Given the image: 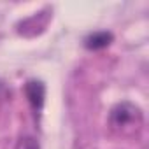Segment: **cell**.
Masks as SVG:
<instances>
[{
    "label": "cell",
    "mask_w": 149,
    "mask_h": 149,
    "mask_svg": "<svg viewBox=\"0 0 149 149\" xmlns=\"http://www.w3.org/2000/svg\"><path fill=\"white\" fill-rule=\"evenodd\" d=\"M144 125V116L140 107L132 102H121L111 109L109 126L116 135L121 137H135Z\"/></svg>",
    "instance_id": "obj_1"
},
{
    "label": "cell",
    "mask_w": 149,
    "mask_h": 149,
    "mask_svg": "<svg viewBox=\"0 0 149 149\" xmlns=\"http://www.w3.org/2000/svg\"><path fill=\"white\" fill-rule=\"evenodd\" d=\"M25 95H26L32 109L35 112H40L42 107H44V98H46V86H44V83L42 81H35V79L28 81L25 84Z\"/></svg>",
    "instance_id": "obj_2"
},
{
    "label": "cell",
    "mask_w": 149,
    "mask_h": 149,
    "mask_svg": "<svg viewBox=\"0 0 149 149\" xmlns=\"http://www.w3.org/2000/svg\"><path fill=\"white\" fill-rule=\"evenodd\" d=\"M111 42H112V33H109V32H93L84 39V46L88 49H93V51L104 49Z\"/></svg>",
    "instance_id": "obj_3"
},
{
    "label": "cell",
    "mask_w": 149,
    "mask_h": 149,
    "mask_svg": "<svg viewBox=\"0 0 149 149\" xmlns=\"http://www.w3.org/2000/svg\"><path fill=\"white\" fill-rule=\"evenodd\" d=\"M14 149H40V146H39V142H37L35 137H32V135H23V137H19V140L16 142V147H14Z\"/></svg>",
    "instance_id": "obj_4"
}]
</instances>
